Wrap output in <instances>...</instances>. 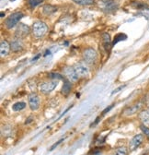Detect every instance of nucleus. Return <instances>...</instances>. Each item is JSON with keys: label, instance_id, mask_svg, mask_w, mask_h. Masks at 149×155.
Here are the masks:
<instances>
[{"label": "nucleus", "instance_id": "f257e3e1", "mask_svg": "<svg viewBox=\"0 0 149 155\" xmlns=\"http://www.w3.org/2000/svg\"><path fill=\"white\" fill-rule=\"evenodd\" d=\"M48 31V27L43 21H36L32 25V34L36 38L43 37Z\"/></svg>", "mask_w": 149, "mask_h": 155}, {"label": "nucleus", "instance_id": "f03ea898", "mask_svg": "<svg viewBox=\"0 0 149 155\" xmlns=\"http://www.w3.org/2000/svg\"><path fill=\"white\" fill-rule=\"evenodd\" d=\"M23 16L24 15L22 12H15L11 14L4 22L6 28L7 29H12V28H14L19 23V21L23 18Z\"/></svg>", "mask_w": 149, "mask_h": 155}, {"label": "nucleus", "instance_id": "7ed1b4c3", "mask_svg": "<svg viewBox=\"0 0 149 155\" xmlns=\"http://www.w3.org/2000/svg\"><path fill=\"white\" fill-rule=\"evenodd\" d=\"M57 84H58V80H56V79H52L50 81L43 82L40 85V92H43L44 94H48L56 88Z\"/></svg>", "mask_w": 149, "mask_h": 155}, {"label": "nucleus", "instance_id": "20e7f679", "mask_svg": "<svg viewBox=\"0 0 149 155\" xmlns=\"http://www.w3.org/2000/svg\"><path fill=\"white\" fill-rule=\"evenodd\" d=\"M30 32H31V29L28 25H26L24 23H19V25H18L17 29L15 31V36L18 39H23L29 35Z\"/></svg>", "mask_w": 149, "mask_h": 155}, {"label": "nucleus", "instance_id": "39448f33", "mask_svg": "<svg viewBox=\"0 0 149 155\" xmlns=\"http://www.w3.org/2000/svg\"><path fill=\"white\" fill-rule=\"evenodd\" d=\"M98 54L93 48H88L83 52V58L88 64H94L97 60Z\"/></svg>", "mask_w": 149, "mask_h": 155}, {"label": "nucleus", "instance_id": "423d86ee", "mask_svg": "<svg viewBox=\"0 0 149 155\" xmlns=\"http://www.w3.org/2000/svg\"><path fill=\"white\" fill-rule=\"evenodd\" d=\"M64 73L66 79L71 82H76L78 79V75L76 74V70L74 67H67L64 69Z\"/></svg>", "mask_w": 149, "mask_h": 155}, {"label": "nucleus", "instance_id": "0eeeda50", "mask_svg": "<svg viewBox=\"0 0 149 155\" xmlns=\"http://www.w3.org/2000/svg\"><path fill=\"white\" fill-rule=\"evenodd\" d=\"M100 6L105 12L113 11L117 8V5L113 0H100Z\"/></svg>", "mask_w": 149, "mask_h": 155}, {"label": "nucleus", "instance_id": "6e6552de", "mask_svg": "<svg viewBox=\"0 0 149 155\" xmlns=\"http://www.w3.org/2000/svg\"><path fill=\"white\" fill-rule=\"evenodd\" d=\"M29 100V106L32 111H36L38 110L39 106H40V100L39 97L37 96V94L35 93H31L28 97Z\"/></svg>", "mask_w": 149, "mask_h": 155}, {"label": "nucleus", "instance_id": "1a4fd4ad", "mask_svg": "<svg viewBox=\"0 0 149 155\" xmlns=\"http://www.w3.org/2000/svg\"><path fill=\"white\" fill-rule=\"evenodd\" d=\"M142 105H143V103H142V102H138V103L134 104L132 105V106L127 107V108L124 111V115L129 116H133V115H134V114H136V113L141 109Z\"/></svg>", "mask_w": 149, "mask_h": 155}, {"label": "nucleus", "instance_id": "9d476101", "mask_svg": "<svg viewBox=\"0 0 149 155\" xmlns=\"http://www.w3.org/2000/svg\"><path fill=\"white\" fill-rule=\"evenodd\" d=\"M143 140H144L143 135H141V134L135 135L132 138L131 142H130V150H134L135 149H137L141 145V143L143 142Z\"/></svg>", "mask_w": 149, "mask_h": 155}, {"label": "nucleus", "instance_id": "9b49d317", "mask_svg": "<svg viewBox=\"0 0 149 155\" xmlns=\"http://www.w3.org/2000/svg\"><path fill=\"white\" fill-rule=\"evenodd\" d=\"M75 70L76 74L78 75V77H87L88 74V68L83 65V64H76L75 67H74Z\"/></svg>", "mask_w": 149, "mask_h": 155}, {"label": "nucleus", "instance_id": "f8f14e48", "mask_svg": "<svg viewBox=\"0 0 149 155\" xmlns=\"http://www.w3.org/2000/svg\"><path fill=\"white\" fill-rule=\"evenodd\" d=\"M10 49H11L10 45L6 40L1 41V44H0V54H1L2 57H5V56H7L8 54Z\"/></svg>", "mask_w": 149, "mask_h": 155}, {"label": "nucleus", "instance_id": "ddd939ff", "mask_svg": "<svg viewBox=\"0 0 149 155\" xmlns=\"http://www.w3.org/2000/svg\"><path fill=\"white\" fill-rule=\"evenodd\" d=\"M10 47L11 50L14 51V52H19L20 50H22L23 48V44L21 42V39H16V40H13L11 43H10Z\"/></svg>", "mask_w": 149, "mask_h": 155}, {"label": "nucleus", "instance_id": "4468645a", "mask_svg": "<svg viewBox=\"0 0 149 155\" xmlns=\"http://www.w3.org/2000/svg\"><path fill=\"white\" fill-rule=\"evenodd\" d=\"M139 118L144 125L149 126V111H142L139 114Z\"/></svg>", "mask_w": 149, "mask_h": 155}, {"label": "nucleus", "instance_id": "2eb2a0df", "mask_svg": "<svg viewBox=\"0 0 149 155\" xmlns=\"http://www.w3.org/2000/svg\"><path fill=\"white\" fill-rule=\"evenodd\" d=\"M102 40H103V45L107 51L111 50V37L108 33H103L102 34Z\"/></svg>", "mask_w": 149, "mask_h": 155}, {"label": "nucleus", "instance_id": "dca6fc26", "mask_svg": "<svg viewBox=\"0 0 149 155\" xmlns=\"http://www.w3.org/2000/svg\"><path fill=\"white\" fill-rule=\"evenodd\" d=\"M71 88H72L71 81H69L68 79L64 80V85H63V88H62V93H63L64 95H68L69 92L71 91Z\"/></svg>", "mask_w": 149, "mask_h": 155}, {"label": "nucleus", "instance_id": "f3484780", "mask_svg": "<svg viewBox=\"0 0 149 155\" xmlns=\"http://www.w3.org/2000/svg\"><path fill=\"white\" fill-rule=\"evenodd\" d=\"M56 8L53 7L52 5H46L43 7V13L46 14V15H51V14L55 13L56 11Z\"/></svg>", "mask_w": 149, "mask_h": 155}, {"label": "nucleus", "instance_id": "a211bd4d", "mask_svg": "<svg viewBox=\"0 0 149 155\" xmlns=\"http://www.w3.org/2000/svg\"><path fill=\"white\" fill-rule=\"evenodd\" d=\"M25 107H26V104H25V103H23V102H18V103H16V104H13L12 109H13V111L18 112V111L23 110Z\"/></svg>", "mask_w": 149, "mask_h": 155}, {"label": "nucleus", "instance_id": "6ab92c4d", "mask_svg": "<svg viewBox=\"0 0 149 155\" xmlns=\"http://www.w3.org/2000/svg\"><path fill=\"white\" fill-rule=\"evenodd\" d=\"M126 39H127L126 34H124V33H118V34L114 37V40H113V42H112V45H116L117 43H119V42L124 41V40H126Z\"/></svg>", "mask_w": 149, "mask_h": 155}, {"label": "nucleus", "instance_id": "aec40b11", "mask_svg": "<svg viewBox=\"0 0 149 155\" xmlns=\"http://www.w3.org/2000/svg\"><path fill=\"white\" fill-rule=\"evenodd\" d=\"M73 1L81 6H89L94 3V0H73Z\"/></svg>", "mask_w": 149, "mask_h": 155}, {"label": "nucleus", "instance_id": "412c9836", "mask_svg": "<svg viewBox=\"0 0 149 155\" xmlns=\"http://www.w3.org/2000/svg\"><path fill=\"white\" fill-rule=\"evenodd\" d=\"M2 136H5V137H7V136H11L12 134V128L9 126H7L5 128L2 129Z\"/></svg>", "mask_w": 149, "mask_h": 155}, {"label": "nucleus", "instance_id": "4be33fe9", "mask_svg": "<svg viewBox=\"0 0 149 155\" xmlns=\"http://www.w3.org/2000/svg\"><path fill=\"white\" fill-rule=\"evenodd\" d=\"M44 1V0H29L28 1V4L31 8H35L37 7L38 5L42 4L43 2Z\"/></svg>", "mask_w": 149, "mask_h": 155}, {"label": "nucleus", "instance_id": "5701e85b", "mask_svg": "<svg viewBox=\"0 0 149 155\" xmlns=\"http://www.w3.org/2000/svg\"><path fill=\"white\" fill-rule=\"evenodd\" d=\"M115 155H127V149L125 147H120L115 150Z\"/></svg>", "mask_w": 149, "mask_h": 155}, {"label": "nucleus", "instance_id": "b1692460", "mask_svg": "<svg viewBox=\"0 0 149 155\" xmlns=\"http://www.w3.org/2000/svg\"><path fill=\"white\" fill-rule=\"evenodd\" d=\"M49 77H50L52 79H56V80L62 79H63V77H62L60 74H58V73H50V74H49Z\"/></svg>", "mask_w": 149, "mask_h": 155}, {"label": "nucleus", "instance_id": "393cba45", "mask_svg": "<svg viewBox=\"0 0 149 155\" xmlns=\"http://www.w3.org/2000/svg\"><path fill=\"white\" fill-rule=\"evenodd\" d=\"M140 129H141V130L145 133V135H146L147 137H149V129L147 128V126L142 124V125L140 126Z\"/></svg>", "mask_w": 149, "mask_h": 155}, {"label": "nucleus", "instance_id": "a878e982", "mask_svg": "<svg viewBox=\"0 0 149 155\" xmlns=\"http://www.w3.org/2000/svg\"><path fill=\"white\" fill-rule=\"evenodd\" d=\"M144 104L149 109V92L145 96V99H144Z\"/></svg>", "mask_w": 149, "mask_h": 155}, {"label": "nucleus", "instance_id": "bb28decb", "mask_svg": "<svg viewBox=\"0 0 149 155\" xmlns=\"http://www.w3.org/2000/svg\"><path fill=\"white\" fill-rule=\"evenodd\" d=\"M64 138H63L59 139V140H58V141H57V142H55V144H53V145H52V147L50 148V150H53V149H55V147H57V146H58V145H59L60 143H62V142L64 141Z\"/></svg>", "mask_w": 149, "mask_h": 155}, {"label": "nucleus", "instance_id": "cd10ccee", "mask_svg": "<svg viewBox=\"0 0 149 155\" xmlns=\"http://www.w3.org/2000/svg\"><path fill=\"white\" fill-rule=\"evenodd\" d=\"M112 106H113V105H111V106H108V107H107L106 109H104V110H103V112H102V115H105V114H106V113H108V112H109V111H110V110H111V109L112 108Z\"/></svg>", "mask_w": 149, "mask_h": 155}, {"label": "nucleus", "instance_id": "c85d7f7f", "mask_svg": "<svg viewBox=\"0 0 149 155\" xmlns=\"http://www.w3.org/2000/svg\"><path fill=\"white\" fill-rule=\"evenodd\" d=\"M100 116H99V117H98V118H97L96 120H95V122H94V123H93V124H92V125H91L90 126H96V125H97V124L99 123V120H100Z\"/></svg>", "mask_w": 149, "mask_h": 155}, {"label": "nucleus", "instance_id": "c756f323", "mask_svg": "<svg viewBox=\"0 0 149 155\" xmlns=\"http://www.w3.org/2000/svg\"><path fill=\"white\" fill-rule=\"evenodd\" d=\"M33 120V118L32 117H29L28 119H26V121H25V124H30V123H31V121Z\"/></svg>", "mask_w": 149, "mask_h": 155}, {"label": "nucleus", "instance_id": "7c9ffc66", "mask_svg": "<svg viewBox=\"0 0 149 155\" xmlns=\"http://www.w3.org/2000/svg\"><path fill=\"white\" fill-rule=\"evenodd\" d=\"M123 88H124V86H121V87H120V88H118V89H116L115 91H112V94H114V93H117V91H121Z\"/></svg>", "mask_w": 149, "mask_h": 155}, {"label": "nucleus", "instance_id": "2f4dec72", "mask_svg": "<svg viewBox=\"0 0 149 155\" xmlns=\"http://www.w3.org/2000/svg\"><path fill=\"white\" fill-rule=\"evenodd\" d=\"M11 1H15V0H11Z\"/></svg>", "mask_w": 149, "mask_h": 155}]
</instances>
